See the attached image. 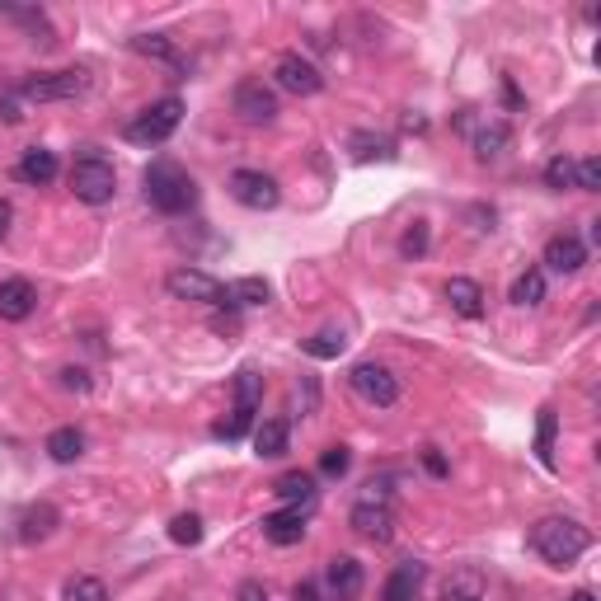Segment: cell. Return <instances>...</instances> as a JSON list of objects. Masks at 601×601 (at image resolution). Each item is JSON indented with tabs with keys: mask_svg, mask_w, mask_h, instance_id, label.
<instances>
[{
	"mask_svg": "<svg viewBox=\"0 0 601 601\" xmlns=\"http://www.w3.org/2000/svg\"><path fill=\"white\" fill-rule=\"evenodd\" d=\"M348 465H353V451H348V447H324V456H320V475L343 479V475H348Z\"/></svg>",
	"mask_w": 601,
	"mask_h": 601,
	"instance_id": "74e56055",
	"label": "cell"
},
{
	"mask_svg": "<svg viewBox=\"0 0 601 601\" xmlns=\"http://www.w3.org/2000/svg\"><path fill=\"white\" fill-rule=\"evenodd\" d=\"M423 470H428L432 479H447V475H451V470H447V456H442L437 447H423Z\"/></svg>",
	"mask_w": 601,
	"mask_h": 601,
	"instance_id": "60d3db41",
	"label": "cell"
},
{
	"mask_svg": "<svg viewBox=\"0 0 601 601\" xmlns=\"http://www.w3.org/2000/svg\"><path fill=\"white\" fill-rule=\"evenodd\" d=\"M273 494H278L282 508H306L310 498H315V475H306V470H287V475L273 484Z\"/></svg>",
	"mask_w": 601,
	"mask_h": 601,
	"instance_id": "7402d4cb",
	"label": "cell"
},
{
	"mask_svg": "<svg viewBox=\"0 0 601 601\" xmlns=\"http://www.w3.org/2000/svg\"><path fill=\"white\" fill-rule=\"evenodd\" d=\"M33 310H38V287L29 278H5L0 282V320H29Z\"/></svg>",
	"mask_w": 601,
	"mask_h": 601,
	"instance_id": "4fadbf2b",
	"label": "cell"
},
{
	"mask_svg": "<svg viewBox=\"0 0 601 601\" xmlns=\"http://www.w3.org/2000/svg\"><path fill=\"white\" fill-rule=\"evenodd\" d=\"M249 423H254V414H245V409H231V418L226 423H216L212 437H221V442H240L249 432Z\"/></svg>",
	"mask_w": 601,
	"mask_h": 601,
	"instance_id": "8d00e7d4",
	"label": "cell"
},
{
	"mask_svg": "<svg viewBox=\"0 0 601 601\" xmlns=\"http://www.w3.org/2000/svg\"><path fill=\"white\" fill-rule=\"evenodd\" d=\"M71 193L85 207H104L118 193V174H113V165L94 146H85V155H76V165H71Z\"/></svg>",
	"mask_w": 601,
	"mask_h": 601,
	"instance_id": "3957f363",
	"label": "cell"
},
{
	"mask_svg": "<svg viewBox=\"0 0 601 601\" xmlns=\"http://www.w3.org/2000/svg\"><path fill=\"white\" fill-rule=\"evenodd\" d=\"M273 76H278L282 90H287V94H301V99H310V94H320V90H324L320 66L306 62L301 52H282L278 66H273Z\"/></svg>",
	"mask_w": 601,
	"mask_h": 601,
	"instance_id": "30bf717a",
	"label": "cell"
},
{
	"mask_svg": "<svg viewBox=\"0 0 601 601\" xmlns=\"http://www.w3.org/2000/svg\"><path fill=\"white\" fill-rule=\"evenodd\" d=\"M231 104H235V113L254 127H268L273 118H278V94L268 90L263 80H240L235 94H231Z\"/></svg>",
	"mask_w": 601,
	"mask_h": 601,
	"instance_id": "ba28073f",
	"label": "cell"
},
{
	"mask_svg": "<svg viewBox=\"0 0 601 601\" xmlns=\"http://www.w3.org/2000/svg\"><path fill=\"white\" fill-rule=\"evenodd\" d=\"M587 545H592V536H587V526L573 522V517H540V522L531 526V550H536L550 569L578 564V559L587 555Z\"/></svg>",
	"mask_w": 601,
	"mask_h": 601,
	"instance_id": "6da1fadb",
	"label": "cell"
},
{
	"mask_svg": "<svg viewBox=\"0 0 601 601\" xmlns=\"http://www.w3.org/2000/svg\"><path fill=\"white\" fill-rule=\"evenodd\" d=\"M400 254H404L409 263L428 254V226H423V221H414V226H409V231L400 235Z\"/></svg>",
	"mask_w": 601,
	"mask_h": 601,
	"instance_id": "d590c367",
	"label": "cell"
},
{
	"mask_svg": "<svg viewBox=\"0 0 601 601\" xmlns=\"http://www.w3.org/2000/svg\"><path fill=\"white\" fill-rule=\"evenodd\" d=\"M57 376H62V386H66V390H80V395L90 390V371H80V367H62Z\"/></svg>",
	"mask_w": 601,
	"mask_h": 601,
	"instance_id": "b9f144b4",
	"label": "cell"
},
{
	"mask_svg": "<svg viewBox=\"0 0 601 601\" xmlns=\"http://www.w3.org/2000/svg\"><path fill=\"white\" fill-rule=\"evenodd\" d=\"M0 118H5V123H19V118H24L19 104H15V94H5V99H0Z\"/></svg>",
	"mask_w": 601,
	"mask_h": 601,
	"instance_id": "f6af8a7d",
	"label": "cell"
},
{
	"mask_svg": "<svg viewBox=\"0 0 601 601\" xmlns=\"http://www.w3.org/2000/svg\"><path fill=\"white\" fill-rule=\"evenodd\" d=\"M545 184L555 188V193H564V188H578V184H573V155H555V160L545 165Z\"/></svg>",
	"mask_w": 601,
	"mask_h": 601,
	"instance_id": "e575fe53",
	"label": "cell"
},
{
	"mask_svg": "<svg viewBox=\"0 0 601 601\" xmlns=\"http://www.w3.org/2000/svg\"><path fill=\"white\" fill-rule=\"evenodd\" d=\"M447 601H489V583L479 569H456L447 578Z\"/></svg>",
	"mask_w": 601,
	"mask_h": 601,
	"instance_id": "cb8c5ba5",
	"label": "cell"
},
{
	"mask_svg": "<svg viewBox=\"0 0 601 601\" xmlns=\"http://www.w3.org/2000/svg\"><path fill=\"white\" fill-rule=\"evenodd\" d=\"M447 301L461 320H484V287L475 278H451L447 282Z\"/></svg>",
	"mask_w": 601,
	"mask_h": 601,
	"instance_id": "d6986e66",
	"label": "cell"
},
{
	"mask_svg": "<svg viewBox=\"0 0 601 601\" xmlns=\"http://www.w3.org/2000/svg\"><path fill=\"white\" fill-rule=\"evenodd\" d=\"M226 188H231V198L240 202V207H249V212H273L282 202L278 179L263 170H235L231 179H226Z\"/></svg>",
	"mask_w": 601,
	"mask_h": 601,
	"instance_id": "8992f818",
	"label": "cell"
},
{
	"mask_svg": "<svg viewBox=\"0 0 601 601\" xmlns=\"http://www.w3.org/2000/svg\"><path fill=\"white\" fill-rule=\"evenodd\" d=\"M296 409H301V418H310L320 409V381H315V376H301V381H296Z\"/></svg>",
	"mask_w": 601,
	"mask_h": 601,
	"instance_id": "f35d334b",
	"label": "cell"
},
{
	"mask_svg": "<svg viewBox=\"0 0 601 601\" xmlns=\"http://www.w3.org/2000/svg\"><path fill=\"white\" fill-rule=\"evenodd\" d=\"M390 475H381V479H367L362 484V494H357V503H390Z\"/></svg>",
	"mask_w": 601,
	"mask_h": 601,
	"instance_id": "ab89813d",
	"label": "cell"
},
{
	"mask_svg": "<svg viewBox=\"0 0 601 601\" xmlns=\"http://www.w3.org/2000/svg\"><path fill=\"white\" fill-rule=\"evenodd\" d=\"M10 221H15V207H10V202L0 198V240L10 235Z\"/></svg>",
	"mask_w": 601,
	"mask_h": 601,
	"instance_id": "bcb514c9",
	"label": "cell"
},
{
	"mask_svg": "<svg viewBox=\"0 0 601 601\" xmlns=\"http://www.w3.org/2000/svg\"><path fill=\"white\" fill-rule=\"evenodd\" d=\"M57 526H62V512L52 508V503H29V508L19 512V540H24V545L47 540Z\"/></svg>",
	"mask_w": 601,
	"mask_h": 601,
	"instance_id": "e0dca14e",
	"label": "cell"
},
{
	"mask_svg": "<svg viewBox=\"0 0 601 601\" xmlns=\"http://www.w3.org/2000/svg\"><path fill=\"white\" fill-rule=\"evenodd\" d=\"M292 601H324V597H320V583H310V578H306V583H296Z\"/></svg>",
	"mask_w": 601,
	"mask_h": 601,
	"instance_id": "ee69618b",
	"label": "cell"
},
{
	"mask_svg": "<svg viewBox=\"0 0 601 601\" xmlns=\"http://www.w3.org/2000/svg\"><path fill=\"white\" fill-rule=\"evenodd\" d=\"M418 583H423V564H418V559H404L400 569L390 573L386 601H414L418 597Z\"/></svg>",
	"mask_w": 601,
	"mask_h": 601,
	"instance_id": "d4e9b609",
	"label": "cell"
},
{
	"mask_svg": "<svg viewBox=\"0 0 601 601\" xmlns=\"http://www.w3.org/2000/svg\"><path fill=\"white\" fill-rule=\"evenodd\" d=\"M43 451H47V456H52L57 465L80 461V456H85V432H80V428H57V432H47Z\"/></svg>",
	"mask_w": 601,
	"mask_h": 601,
	"instance_id": "603a6c76",
	"label": "cell"
},
{
	"mask_svg": "<svg viewBox=\"0 0 601 601\" xmlns=\"http://www.w3.org/2000/svg\"><path fill=\"white\" fill-rule=\"evenodd\" d=\"M348 386L357 390V400L376 404V409H390V404L400 400V381H395V371L381 367V362H357Z\"/></svg>",
	"mask_w": 601,
	"mask_h": 601,
	"instance_id": "52a82bcc",
	"label": "cell"
},
{
	"mask_svg": "<svg viewBox=\"0 0 601 601\" xmlns=\"http://www.w3.org/2000/svg\"><path fill=\"white\" fill-rule=\"evenodd\" d=\"M569 601H597V597H592V592H587V587H583V592H573Z\"/></svg>",
	"mask_w": 601,
	"mask_h": 601,
	"instance_id": "7dc6e473",
	"label": "cell"
},
{
	"mask_svg": "<svg viewBox=\"0 0 601 601\" xmlns=\"http://www.w3.org/2000/svg\"><path fill=\"white\" fill-rule=\"evenodd\" d=\"M414 601H418V597H414Z\"/></svg>",
	"mask_w": 601,
	"mask_h": 601,
	"instance_id": "c3c4849f",
	"label": "cell"
},
{
	"mask_svg": "<svg viewBox=\"0 0 601 601\" xmlns=\"http://www.w3.org/2000/svg\"><path fill=\"white\" fill-rule=\"evenodd\" d=\"M268 296H273V287H268L263 278H240V282H231V287L221 292V306H226V310L268 306Z\"/></svg>",
	"mask_w": 601,
	"mask_h": 601,
	"instance_id": "ffe728a7",
	"label": "cell"
},
{
	"mask_svg": "<svg viewBox=\"0 0 601 601\" xmlns=\"http://www.w3.org/2000/svg\"><path fill=\"white\" fill-rule=\"evenodd\" d=\"M301 348H306V357H315V362H334V357L348 348V339H343V329H320V334L306 339Z\"/></svg>",
	"mask_w": 601,
	"mask_h": 601,
	"instance_id": "f1b7e54d",
	"label": "cell"
},
{
	"mask_svg": "<svg viewBox=\"0 0 601 601\" xmlns=\"http://www.w3.org/2000/svg\"><path fill=\"white\" fill-rule=\"evenodd\" d=\"M132 52H141V57H151V62H165V66H184V57H179V47L170 43V38H160V33H141V38H132Z\"/></svg>",
	"mask_w": 601,
	"mask_h": 601,
	"instance_id": "83f0119b",
	"label": "cell"
},
{
	"mask_svg": "<svg viewBox=\"0 0 601 601\" xmlns=\"http://www.w3.org/2000/svg\"><path fill=\"white\" fill-rule=\"evenodd\" d=\"M263 400V376L254 367H245L240 376H235V409H245V414H254Z\"/></svg>",
	"mask_w": 601,
	"mask_h": 601,
	"instance_id": "f546056e",
	"label": "cell"
},
{
	"mask_svg": "<svg viewBox=\"0 0 601 601\" xmlns=\"http://www.w3.org/2000/svg\"><path fill=\"white\" fill-rule=\"evenodd\" d=\"M263 536L273 545H301L306 540V508H282L273 517H263Z\"/></svg>",
	"mask_w": 601,
	"mask_h": 601,
	"instance_id": "2e32d148",
	"label": "cell"
},
{
	"mask_svg": "<svg viewBox=\"0 0 601 601\" xmlns=\"http://www.w3.org/2000/svg\"><path fill=\"white\" fill-rule=\"evenodd\" d=\"M512 146V127L503 123V118H494V123H484L470 132V151H475L479 165H494V160H503Z\"/></svg>",
	"mask_w": 601,
	"mask_h": 601,
	"instance_id": "5bb4252c",
	"label": "cell"
},
{
	"mask_svg": "<svg viewBox=\"0 0 601 601\" xmlns=\"http://www.w3.org/2000/svg\"><path fill=\"white\" fill-rule=\"evenodd\" d=\"M66 601H108V587L99 578H90V573H80V578L66 583Z\"/></svg>",
	"mask_w": 601,
	"mask_h": 601,
	"instance_id": "d6a6232c",
	"label": "cell"
},
{
	"mask_svg": "<svg viewBox=\"0 0 601 601\" xmlns=\"http://www.w3.org/2000/svg\"><path fill=\"white\" fill-rule=\"evenodd\" d=\"M348 526H353L357 536L376 540V545H386V540L395 536V508H390V503H353V512H348Z\"/></svg>",
	"mask_w": 601,
	"mask_h": 601,
	"instance_id": "8fae6325",
	"label": "cell"
},
{
	"mask_svg": "<svg viewBox=\"0 0 601 601\" xmlns=\"http://www.w3.org/2000/svg\"><path fill=\"white\" fill-rule=\"evenodd\" d=\"M324 583H329L334 601H357L362 597V587H367V569H362L353 555H334L329 559V569H324Z\"/></svg>",
	"mask_w": 601,
	"mask_h": 601,
	"instance_id": "7c38bea8",
	"label": "cell"
},
{
	"mask_svg": "<svg viewBox=\"0 0 601 601\" xmlns=\"http://www.w3.org/2000/svg\"><path fill=\"white\" fill-rule=\"evenodd\" d=\"M508 301H512V306H522V310H536L540 301H545V273H540V268H526L522 278L512 282Z\"/></svg>",
	"mask_w": 601,
	"mask_h": 601,
	"instance_id": "4316f807",
	"label": "cell"
},
{
	"mask_svg": "<svg viewBox=\"0 0 601 601\" xmlns=\"http://www.w3.org/2000/svg\"><path fill=\"white\" fill-rule=\"evenodd\" d=\"M583 263H587V245L578 240V235L564 231L545 245V268H550V273H564V278H569V273H578Z\"/></svg>",
	"mask_w": 601,
	"mask_h": 601,
	"instance_id": "9a60e30c",
	"label": "cell"
},
{
	"mask_svg": "<svg viewBox=\"0 0 601 601\" xmlns=\"http://www.w3.org/2000/svg\"><path fill=\"white\" fill-rule=\"evenodd\" d=\"M141 184H146V202L165 216H184L188 207L198 202L193 174H188L184 165H174V160H151L146 174H141Z\"/></svg>",
	"mask_w": 601,
	"mask_h": 601,
	"instance_id": "7a4b0ae2",
	"label": "cell"
},
{
	"mask_svg": "<svg viewBox=\"0 0 601 601\" xmlns=\"http://www.w3.org/2000/svg\"><path fill=\"white\" fill-rule=\"evenodd\" d=\"M57 170H62V165H57V155L52 151H43V146H29V151L19 155V165H15V179L19 184H52V179H57Z\"/></svg>",
	"mask_w": 601,
	"mask_h": 601,
	"instance_id": "ac0fdd59",
	"label": "cell"
},
{
	"mask_svg": "<svg viewBox=\"0 0 601 601\" xmlns=\"http://www.w3.org/2000/svg\"><path fill=\"white\" fill-rule=\"evenodd\" d=\"M170 540L174 545H198L202 540V517L198 512H179V517L170 522Z\"/></svg>",
	"mask_w": 601,
	"mask_h": 601,
	"instance_id": "1f68e13d",
	"label": "cell"
},
{
	"mask_svg": "<svg viewBox=\"0 0 601 601\" xmlns=\"http://www.w3.org/2000/svg\"><path fill=\"white\" fill-rule=\"evenodd\" d=\"M348 151H353L357 165H371V160H395V141L376 137V132H353V137H348Z\"/></svg>",
	"mask_w": 601,
	"mask_h": 601,
	"instance_id": "484cf974",
	"label": "cell"
},
{
	"mask_svg": "<svg viewBox=\"0 0 601 601\" xmlns=\"http://www.w3.org/2000/svg\"><path fill=\"white\" fill-rule=\"evenodd\" d=\"M235 601H268V592H263V583H254V578H245V583L235 587Z\"/></svg>",
	"mask_w": 601,
	"mask_h": 601,
	"instance_id": "7bdbcfd3",
	"label": "cell"
},
{
	"mask_svg": "<svg viewBox=\"0 0 601 601\" xmlns=\"http://www.w3.org/2000/svg\"><path fill=\"white\" fill-rule=\"evenodd\" d=\"M165 292L174 301H202V306H221V282L212 273H202V268H174L170 278H165Z\"/></svg>",
	"mask_w": 601,
	"mask_h": 601,
	"instance_id": "9c48e42d",
	"label": "cell"
},
{
	"mask_svg": "<svg viewBox=\"0 0 601 601\" xmlns=\"http://www.w3.org/2000/svg\"><path fill=\"white\" fill-rule=\"evenodd\" d=\"M179 123H184V104L179 99H155V104H146L127 123V141H137V146H160V141H170L174 132H179Z\"/></svg>",
	"mask_w": 601,
	"mask_h": 601,
	"instance_id": "277c9868",
	"label": "cell"
},
{
	"mask_svg": "<svg viewBox=\"0 0 601 601\" xmlns=\"http://www.w3.org/2000/svg\"><path fill=\"white\" fill-rule=\"evenodd\" d=\"M287 442H292L287 418H268V423L254 432V456H263V461H278V456H287Z\"/></svg>",
	"mask_w": 601,
	"mask_h": 601,
	"instance_id": "44dd1931",
	"label": "cell"
},
{
	"mask_svg": "<svg viewBox=\"0 0 601 601\" xmlns=\"http://www.w3.org/2000/svg\"><path fill=\"white\" fill-rule=\"evenodd\" d=\"M573 184L583 188V193H601V160H597V155L573 160Z\"/></svg>",
	"mask_w": 601,
	"mask_h": 601,
	"instance_id": "836d02e7",
	"label": "cell"
},
{
	"mask_svg": "<svg viewBox=\"0 0 601 601\" xmlns=\"http://www.w3.org/2000/svg\"><path fill=\"white\" fill-rule=\"evenodd\" d=\"M85 90H90V71H80V66H71V71H47V76H33L19 85V94L33 99V104H66V99H80Z\"/></svg>",
	"mask_w": 601,
	"mask_h": 601,
	"instance_id": "5b68a950",
	"label": "cell"
},
{
	"mask_svg": "<svg viewBox=\"0 0 601 601\" xmlns=\"http://www.w3.org/2000/svg\"><path fill=\"white\" fill-rule=\"evenodd\" d=\"M555 428H559V418L555 409H540V428H536V456L545 470H555Z\"/></svg>",
	"mask_w": 601,
	"mask_h": 601,
	"instance_id": "4dcf8cb0",
	"label": "cell"
}]
</instances>
